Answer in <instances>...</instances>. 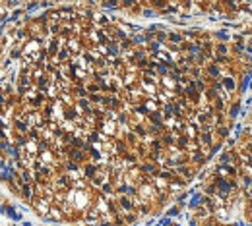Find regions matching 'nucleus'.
<instances>
[{"instance_id": "3", "label": "nucleus", "mask_w": 252, "mask_h": 226, "mask_svg": "<svg viewBox=\"0 0 252 226\" xmlns=\"http://www.w3.org/2000/svg\"><path fill=\"white\" fill-rule=\"evenodd\" d=\"M241 114V104H238V102H233V104L229 106V120L233 122V120H237V116Z\"/></svg>"}, {"instance_id": "7", "label": "nucleus", "mask_w": 252, "mask_h": 226, "mask_svg": "<svg viewBox=\"0 0 252 226\" xmlns=\"http://www.w3.org/2000/svg\"><path fill=\"white\" fill-rule=\"evenodd\" d=\"M144 16H145V18H153V16H155V12H153V10H145V12H144Z\"/></svg>"}, {"instance_id": "5", "label": "nucleus", "mask_w": 252, "mask_h": 226, "mask_svg": "<svg viewBox=\"0 0 252 226\" xmlns=\"http://www.w3.org/2000/svg\"><path fill=\"white\" fill-rule=\"evenodd\" d=\"M217 52H219V56H227L229 46L225 45V43H219V45H217Z\"/></svg>"}, {"instance_id": "2", "label": "nucleus", "mask_w": 252, "mask_h": 226, "mask_svg": "<svg viewBox=\"0 0 252 226\" xmlns=\"http://www.w3.org/2000/svg\"><path fill=\"white\" fill-rule=\"evenodd\" d=\"M204 195L202 193H194L192 195V199H190V209H200V207H204Z\"/></svg>"}, {"instance_id": "1", "label": "nucleus", "mask_w": 252, "mask_h": 226, "mask_svg": "<svg viewBox=\"0 0 252 226\" xmlns=\"http://www.w3.org/2000/svg\"><path fill=\"white\" fill-rule=\"evenodd\" d=\"M221 79H223V81H221L223 83V89L227 93H233L235 89H237V81H235L233 75H225V77H221Z\"/></svg>"}, {"instance_id": "6", "label": "nucleus", "mask_w": 252, "mask_h": 226, "mask_svg": "<svg viewBox=\"0 0 252 226\" xmlns=\"http://www.w3.org/2000/svg\"><path fill=\"white\" fill-rule=\"evenodd\" d=\"M213 37H215V39H219V41H223V43L231 39V37H229V33H225V31H217V33L213 35Z\"/></svg>"}, {"instance_id": "4", "label": "nucleus", "mask_w": 252, "mask_h": 226, "mask_svg": "<svg viewBox=\"0 0 252 226\" xmlns=\"http://www.w3.org/2000/svg\"><path fill=\"white\" fill-rule=\"evenodd\" d=\"M229 131H231V126H227V128H225V126H219V128H217V137H219V139L227 137Z\"/></svg>"}]
</instances>
